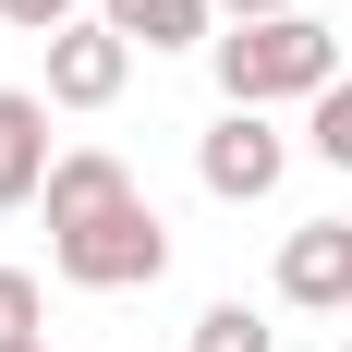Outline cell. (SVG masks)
<instances>
[{"label":"cell","instance_id":"cell-1","mask_svg":"<svg viewBox=\"0 0 352 352\" xmlns=\"http://www.w3.org/2000/svg\"><path fill=\"white\" fill-rule=\"evenodd\" d=\"M207 61H219V109H280V98H328L340 85V36L316 12H280V25L207 36Z\"/></svg>","mask_w":352,"mask_h":352},{"label":"cell","instance_id":"cell-2","mask_svg":"<svg viewBox=\"0 0 352 352\" xmlns=\"http://www.w3.org/2000/svg\"><path fill=\"white\" fill-rule=\"evenodd\" d=\"M49 267H61L73 292H158V280H170V231H158L146 195H122V207L49 231Z\"/></svg>","mask_w":352,"mask_h":352},{"label":"cell","instance_id":"cell-3","mask_svg":"<svg viewBox=\"0 0 352 352\" xmlns=\"http://www.w3.org/2000/svg\"><path fill=\"white\" fill-rule=\"evenodd\" d=\"M195 182H207L219 207H267L292 182V134L267 122V109H219L207 134H195Z\"/></svg>","mask_w":352,"mask_h":352},{"label":"cell","instance_id":"cell-4","mask_svg":"<svg viewBox=\"0 0 352 352\" xmlns=\"http://www.w3.org/2000/svg\"><path fill=\"white\" fill-rule=\"evenodd\" d=\"M134 85V36L109 25V12H85V25L49 36V109H109Z\"/></svg>","mask_w":352,"mask_h":352},{"label":"cell","instance_id":"cell-5","mask_svg":"<svg viewBox=\"0 0 352 352\" xmlns=\"http://www.w3.org/2000/svg\"><path fill=\"white\" fill-rule=\"evenodd\" d=\"M280 304H304V316H340L352 304V219H304L280 243Z\"/></svg>","mask_w":352,"mask_h":352},{"label":"cell","instance_id":"cell-6","mask_svg":"<svg viewBox=\"0 0 352 352\" xmlns=\"http://www.w3.org/2000/svg\"><path fill=\"white\" fill-rule=\"evenodd\" d=\"M61 170V146H49V98L36 85H0V207H36Z\"/></svg>","mask_w":352,"mask_h":352},{"label":"cell","instance_id":"cell-7","mask_svg":"<svg viewBox=\"0 0 352 352\" xmlns=\"http://www.w3.org/2000/svg\"><path fill=\"white\" fill-rule=\"evenodd\" d=\"M122 195H134V170H122L109 146H61V170H49V195H36V207H49V231H73V219L122 207Z\"/></svg>","mask_w":352,"mask_h":352},{"label":"cell","instance_id":"cell-8","mask_svg":"<svg viewBox=\"0 0 352 352\" xmlns=\"http://www.w3.org/2000/svg\"><path fill=\"white\" fill-rule=\"evenodd\" d=\"M98 12L134 49H207V25H219V0H98Z\"/></svg>","mask_w":352,"mask_h":352},{"label":"cell","instance_id":"cell-9","mask_svg":"<svg viewBox=\"0 0 352 352\" xmlns=\"http://www.w3.org/2000/svg\"><path fill=\"white\" fill-rule=\"evenodd\" d=\"M182 352H280V328L255 316V304H207V316H195V340Z\"/></svg>","mask_w":352,"mask_h":352},{"label":"cell","instance_id":"cell-10","mask_svg":"<svg viewBox=\"0 0 352 352\" xmlns=\"http://www.w3.org/2000/svg\"><path fill=\"white\" fill-rule=\"evenodd\" d=\"M304 146H316L328 170H352V73H340V85L316 98V122H304Z\"/></svg>","mask_w":352,"mask_h":352},{"label":"cell","instance_id":"cell-11","mask_svg":"<svg viewBox=\"0 0 352 352\" xmlns=\"http://www.w3.org/2000/svg\"><path fill=\"white\" fill-rule=\"evenodd\" d=\"M36 316H49V304H36V280H25V267H0V352L36 340Z\"/></svg>","mask_w":352,"mask_h":352},{"label":"cell","instance_id":"cell-12","mask_svg":"<svg viewBox=\"0 0 352 352\" xmlns=\"http://www.w3.org/2000/svg\"><path fill=\"white\" fill-rule=\"evenodd\" d=\"M0 25H25V36H61V25H85V0H0Z\"/></svg>","mask_w":352,"mask_h":352},{"label":"cell","instance_id":"cell-13","mask_svg":"<svg viewBox=\"0 0 352 352\" xmlns=\"http://www.w3.org/2000/svg\"><path fill=\"white\" fill-rule=\"evenodd\" d=\"M219 12H231V25H280L292 0H219Z\"/></svg>","mask_w":352,"mask_h":352},{"label":"cell","instance_id":"cell-14","mask_svg":"<svg viewBox=\"0 0 352 352\" xmlns=\"http://www.w3.org/2000/svg\"><path fill=\"white\" fill-rule=\"evenodd\" d=\"M12 352H49V340H12Z\"/></svg>","mask_w":352,"mask_h":352},{"label":"cell","instance_id":"cell-15","mask_svg":"<svg viewBox=\"0 0 352 352\" xmlns=\"http://www.w3.org/2000/svg\"><path fill=\"white\" fill-rule=\"evenodd\" d=\"M340 352H352V340H340Z\"/></svg>","mask_w":352,"mask_h":352}]
</instances>
